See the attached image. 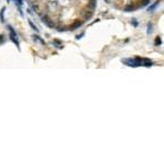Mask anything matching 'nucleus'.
Returning a JSON list of instances; mask_svg holds the SVG:
<instances>
[{"instance_id": "nucleus-8", "label": "nucleus", "mask_w": 164, "mask_h": 164, "mask_svg": "<svg viewBox=\"0 0 164 164\" xmlns=\"http://www.w3.org/2000/svg\"><path fill=\"white\" fill-rule=\"evenodd\" d=\"M29 23H30V25H31V26H32V28H33V30H35V31H37L36 26H34V25H33V23H32V22H31V21H30Z\"/></svg>"}, {"instance_id": "nucleus-7", "label": "nucleus", "mask_w": 164, "mask_h": 164, "mask_svg": "<svg viewBox=\"0 0 164 164\" xmlns=\"http://www.w3.org/2000/svg\"><path fill=\"white\" fill-rule=\"evenodd\" d=\"M156 45H160V44H161V40H160V37H158V38H156Z\"/></svg>"}, {"instance_id": "nucleus-6", "label": "nucleus", "mask_w": 164, "mask_h": 164, "mask_svg": "<svg viewBox=\"0 0 164 164\" xmlns=\"http://www.w3.org/2000/svg\"><path fill=\"white\" fill-rule=\"evenodd\" d=\"M90 7H91L92 9H94V8H95V0H91Z\"/></svg>"}, {"instance_id": "nucleus-2", "label": "nucleus", "mask_w": 164, "mask_h": 164, "mask_svg": "<svg viewBox=\"0 0 164 164\" xmlns=\"http://www.w3.org/2000/svg\"><path fill=\"white\" fill-rule=\"evenodd\" d=\"M8 30H9V32H10V38H11V41H12L16 46H19L18 35H16V31H14V30L12 29V26H8Z\"/></svg>"}, {"instance_id": "nucleus-3", "label": "nucleus", "mask_w": 164, "mask_h": 164, "mask_svg": "<svg viewBox=\"0 0 164 164\" xmlns=\"http://www.w3.org/2000/svg\"><path fill=\"white\" fill-rule=\"evenodd\" d=\"M150 4V0H142L140 6H141V7H144V6H147V4Z\"/></svg>"}, {"instance_id": "nucleus-9", "label": "nucleus", "mask_w": 164, "mask_h": 164, "mask_svg": "<svg viewBox=\"0 0 164 164\" xmlns=\"http://www.w3.org/2000/svg\"><path fill=\"white\" fill-rule=\"evenodd\" d=\"M16 4H19V6H21V4H22V0H16Z\"/></svg>"}, {"instance_id": "nucleus-4", "label": "nucleus", "mask_w": 164, "mask_h": 164, "mask_svg": "<svg viewBox=\"0 0 164 164\" xmlns=\"http://www.w3.org/2000/svg\"><path fill=\"white\" fill-rule=\"evenodd\" d=\"M158 4H159V2H156V4H154L153 6H151V7L149 8V11H153V10H154V8H156Z\"/></svg>"}, {"instance_id": "nucleus-5", "label": "nucleus", "mask_w": 164, "mask_h": 164, "mask_svg": "<svg viewBox=\"0 0 164 164\" xmlns=\"http://www.w3.org/2000/svg\"><path fill=\"white\" fill-rule=\"evenodd\" d=\"M152 24L151 23H149V25H148V33H149V34H151V32H152Z\"/></svg>"}, {"instance_id": "nucleus-10", "label": "nucleus", "mask_w": 164, "mask_h": 164, "mask_svg": "<svg viewBox=\"0 0 164 164\" xmlns=\"http://www.w3.org/2000/svg\"><path fill=\"white\" fill-rule=\"evenodd\" d=\"M2 41V36H1V35H0V42Z\"/></svg>"}, {"instance_id": "nucleus-1", "label": "nucleus", "mask_w": 164, "mask_h": 164, "mask_svg": "<svg viewBox=\"0 0 164 164\" xmlns=\"http://www.w3.org/2000/svg\"><path fill=\"white\" fill-rule=\"evenodd\" d=\"M123 62L125 65L130 66V67H139V66H146V67H150L152 66V62L148 58H134V59H130V58H127V59H124Z\"/></svg>"}]
</instances>
